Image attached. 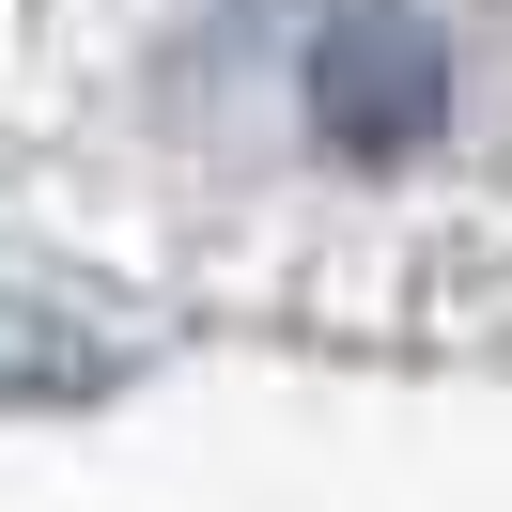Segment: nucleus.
<instances>
[{
	"instance_id": "obj_1",
	"label": "nucleus",
	"mask_w": 512,
	"mask_h": 512,
	"mask_svg": "<svg viewBox=\"0 0 512 512\" xmlns=\"http://www.w3.org/2000/svg\"><path fill=\"white\" fill-rule=\"evenodd\" d=\"M311 125L342 140V156H419V140L450 125V47L419 32L404 0H342L311 47Z\"/></svg>"
},
{
	"instance_id": "obj_2",
	"label": "nucleus",
	"mask_w": 512,
	"mask_h": 512,
	"mask_svg": "<svg viewBox=\"0 0 512 512\" xmlns=\"http://www.w3.org/2000/svg\"><path fill=\"white\" fill-rule=\"evenodd\" d=\"M94 388H125V326H94L78 295L0 280V404H94Z\"/></svg>"
}]
</instances>
